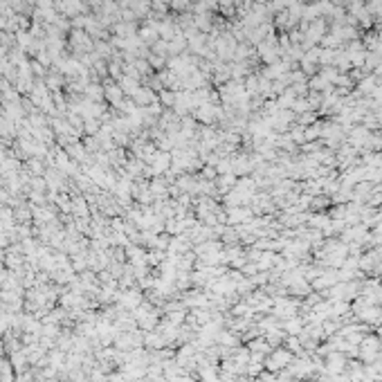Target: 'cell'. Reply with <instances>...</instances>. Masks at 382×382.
Wrapping results in <instances>:
<instances>
[{
	"mask_svg": "<svg viewBox=\"0 0 382 382\" xmlns=\"http://www.w3.org/2000/svg\"><path fill=\"white\" fill-rule=\"evenodd\" d=\"M290 362V353H286V351H277L272 355V360H270V369H279V366H283V364H288Z\"/></svg>",
	"mask_w": 382,
	"mask_h": 382,
	"instance_id": "6da1fadb",
	"label": "cell"
},
{
	"mask_svg": "<svg viewBox=\"0 0 382 382\" xmlns=\"http://www.w3.org/2000/svg\"><path fill=\"white\" fill-rule=\"evenodd\" d=\"M286 328H288V330H292V333H299V330H301V321H297V319L288 321Z\"/></svg>",
	"mask_w": 382,
	"mask_h": 382,
	"instance_id": "7a4b0ae2",
	"label": "cell"
}]
</instances>
